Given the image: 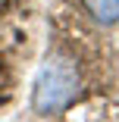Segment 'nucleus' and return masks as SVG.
Returning a JSON list of instances; mask_svg holds the SVG:
<instances>
[{
  "mask_svg": "<svg viewBox=\"0 0 119 122\" xmlns=\"http://www.w3.org/2000/svg\"><path fill=\"white\" fill-rule=\"evenodd\" d=\"M82 6L91 16V22H97L103 28L119 22V0H82Z\"/></svg>",
  "mask_w": 119,
  "mask_h": 122,
  "instance_id": "2",
  "label": "nucleus"
},
{
  "mask_svg": "<svg viewBox=\"0 0 119 122\" xmlns=\"http://www.w3.org/2000/svg\"><path fill=\"white\" fill-rule=\"evenodd\" d=\"M82 78H78V66L72 56L66 53H53L47 60L38 75H35V88H31V110L38 116H60L72 107V100L78 97Z\"/></svg>",
  "mask_w": 119,
  "mask_h": 122,
  "instance_id": "1",
  "label": "nucleus"
}]
</instances>
